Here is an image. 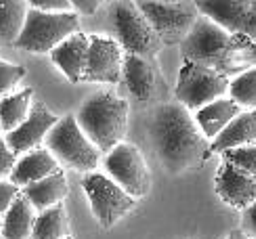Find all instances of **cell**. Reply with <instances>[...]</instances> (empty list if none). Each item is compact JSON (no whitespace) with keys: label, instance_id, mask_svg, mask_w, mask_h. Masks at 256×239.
Listing matches in <instances>:
<instances>
[{"label":"cell","instance_id":"cell-32","mask_svg":"<svg viewBox=\"0 0 256 239\" xmlns=\"http://www.w3.org/2000/svg\"><path fill=\"white\" fill-rule=\"evenodd\" d=\"M99 6H101L99 0H74L72 2V8L76 10V15H94Z\"/></svg>","mask_w":256,"mask_h":239},{"label":"cell","instance_id":"cell-5","mask_svg":"<svg viewBox=\"0 0 256 239\" xmlns=\"http://www.w3.org/2000/svg\"><path fill=\"white\" fill-rule=\"evenodd\" d=\"M78 28L80 19L76 13H42L30 6L15 46L28 52H52L70 36L78 34Z\"/></svg>","mask_w":256,"mask_h":239},{"label":"cell","instance_id":"cell-18","mask_svg":"<svg viewBox=\"0 0 256 239\" xmlns=\"http://www.w3.org/2000/svg\"><path fill=\"white\" fill-rule=\"evenodd\" d=\"M256 145V112H242L222 132L210 143L212 154H225L231 149Z\"/></svg>","mask_w":256,"mask_h":239},{"label":"cell","instance_id":"cell-31","mask_svg":"<svg viewBox=\"0 0 256 239\" xmlns=\"http://www.w3.org/2000/svg\"><path fill=\"white\" fill-rule=\"evenodd\" d=\"M240 34L250 38L252 42H256V0H250V6L246 10V17H244Z\"/></svg>","mask_w":256,"mask_h":239},{"label":"cell","instance_id":"cell-25","mask_svg":"<svg viewBox=\"0 0 256 239\" xmlns=\"http://www.w3.org/2000/svg\"><path fill=\"white\" fill-rule=\"evenodd\" d=\"M229 99L240 110L244 107L248 112H256V68L229 82Z\"/></svg>","mask_w":256,"mask_h":239},{"label":"cell","instance_id":"cell-14","mask_svg":"<svg viewBox=\"0 0 256 239\" xmlns=\"http://www.w3.org/2000/svg\"><path fill=\"white\" fill-rule=\"evenodd\" d=\"M88 46H90V38L78 32V34L70 36L63 44H59L55 50L50 52L52 63L68 76V80L72 84H78V82L84 80V68H86V59H88Z\"/></svg>","mask_w":256,"mask_h":239},{"label":"cell","instance_id":"cell-33","mask_svg":"<svg viewBox=\"0 0 256 239\" xmlns=\"http://www.w3.org/2000/svg\"><path fill=\"white\" fill-rule=\"evenodd\" d=\"M244 229H246V235L256 239V202L250 206V208L244 210Z\"/></svg>","mask_w":256,"mask_h":239},{"label":"cell","instance_id":"cell-3","mask_svg":"<svg viewBox=\"0 0 256 239\" xmlns=\"http://www.w3.org/2000/svg\"><path fill=\"white\" fill-rule=\"evenodd\" d=\"M110 24L116 42L126 55L154 61L164 46L149 21L136 8V2H114L110 6Z\"/></svg>","mask_w":256,"mask_h":239},{"label":"cell","instance_id":"cell-29","mask_svg":"<svg viewBox=\"0 0 256 239\" xmlns=\"http://www.w3.org/2000/svg\"><path fill=\"white\" fill-rule=\"evenodd\" d=\"M19 195H21L19 187H15L10 180H0V214H6Z\"/></svg>","mask_w":256,"mask_h":239},{"label":"cell","instance_id":"cell-19","mask_svg":"<svg viewBox=\"0 0 256 239\" xmlns=\"http://www.w3.org/2000/svg\"><path fill=\"white\" fill-rule=\"evenodd\" d=\"M240 114H242L240 107L233 103L229 96H222V99L206 105L204 110L196 112L194 118H196V124L202 130V134L212 143V140H214Z\"/></svg>","mask_w":256,"mask_h":239},{"label":"cell","instance_id":"cell-27","mask_svg":"<svg viewBox=\"0 0 256 239\" xmlns=\"http://www.w3.org/2000/svg\"><path fill=\"white\" fill-rule=\"evenodd\" d=\"M26 74H28L26 68L0 59V101H2L4 96L15 94V88L19 86V82L26 78Z\"/></svg>","mask_w":256,"mask_h":239},{"label":"cell","instance_id":"cell-4","mask_svg":"<svg viewBox=\"0 0 256 239\" xmlns=\"http://www.w3.org/2000/svg\"><path fill=\"white\" fill-rule=\"evenodd\" d=\"M136 8L154 28L164 46L183 44L200 19L198 2L191 0H141Z\"/></svg>","mask_w":256,"mask_h":239},{"label":"cell","instance_id":"cell-17","mask_svg":"<svg viewBox=\"0 0 256 239\" xmlns=\"http://www.w3.org/2000/svg\"><path fill=\"white\" fill-rule=\"evenodd\" d=\"M122 78L126 80L128 90H130V94L138 103H147L154 96L158 74H156L154 63L149 59L126 55L124 68H122Z\"/></svg>","mask_w":256,"mask_h":239},{"label":"cell","instance_id":"cell-26","mask_svg":"<svg viewBox=\"0 0 256 239\" xmlns=\"http://www.w3.org/2000/svg\"><path fill=\"white\" fill-rule=\"evenodd\" d=\"M222 162H229L231 166H236L238 170L256 178V145L225 151V154H222Z\"/></svg>","mask_w":256,"mask_h":239},{"label":"cell","instance_id":"cell-9","mask_svg":"<svg viewBox=\"0 0 256 239\" xmlns=\"http://www.w3.org/2000/svg\"><path fill=\"white\" fill-rule=\"evenodd\" d=\"M105 170L112 174V180L130 195L132 200L147 198L152 191V172L134 145L120 143L105 158Z\"/></svg>","mask_w":256,"mask_h":239},{"label":"cell","instance_id":"cell-8","mask_svg":"<svg viewBox=\"0 0 256 239\" xmlns=\"http://www.w3.org/2000/svg\"><path fill=\"white\" fill-rule=\"evenodd\" d=\"M82 187L88 195L94 218L105 229H112L116 222H120L134 208L136 200H132L120 184H116L110 176L101 174V172L86 174L82 178Z\"/></svg>","mask_w":256,"mask_h":239},{"label":"cell","instance_id":"cell-6","mask_svg":"<svg viewBox=\"0 0 256 239\" xmlns=\"http://www.w3.org/2000/svg\"><path fill=\"white\" fill-rule=\"evenodd\" d=\"M46 149L59 162V166L63 164L72 170L88 172V174L99 166V149L82 132L76 116L59 120V124L46 136Z\"/></svg>","mask_w":256,"mask_h":239},{"label":"cell","instance_id":"cell-21","mask_svg":"<svg viewBox=\"0 0 256 239\" xmlns=\"http://www.w3.org/2000/svg\"><path fill=\"white\" fill-rule=\"evenodd\" d=\"M36 210L34 206L28 202L24 193L15 200V204L8 208L2 220V237L4 239H32L36 222Z\"/></svg>","mask_w":256,"mask_h":239},{"label":"cell","instance_id":"cell-22","mask_svg":"<svg viewBox=\"0 0 256 239\" xmlns=\"http://www.w3.org/2000/svg\"><path fill=\"white\" fill-rule=\"evenodd\" d=\"M32 99H34V90L26 88L19 90L10 96H4L0 101V128L4 132H13L30 118L32 112Z\"/></svg>","mask_w":256,"mask_h":239},{"label":"cell","instance_id":"cell-35","mask_svg":"<svg viewBox=\"0 0 256 239\" xmlns=\"http://www.w3.org/2000/svg\"><path fill=\"white\" fill-rule=\"evenodd\" d=\"M0 239H4V237H2V222H0Z\"/></svg>","mask_w":256,"mask_h":239},{"label":"cell","instance_id":"cell-1","mask_svg":"<svg viewBox=\"0 0 256 239\" xmlns=\"http://www.w3.org/2000/svg\"><path fill=\"white\" fill-rule=\"evenodd\" d=\"M149 134L156 156L170 174L202 170L210 158V140L180 103L160 105L154 112Z\"/></svg>","mask_w":256,"mask_h":239},{"label":"cell","instance_id":"cell-24","mask_svg":"<svg viewBox=\"0 0 256 239\" xmlns=\"http://www.w3.org/2000/svg\"><path fill=\"white\" fill-rule=\"evenodd\" d=\"M70 237V218L63 204L36 216L32 239H66Z\"/></svg>","mask_w":256,"mask_h":239},{"label":"cell","instance_id":"cell-15","mask_svg":"<svg viewBox=\"0 0 256 239\" xmlns=\"http://www.w3.org/2000/svg\"><path fill=\"white\" fill-rule=\"evenodd\" d=\"M254 68H256V42L242 34H236L231 36L227 48L222 50L214 72L229 80V78H238V76Z\"/></svg>","mask_w":256,"mask_h":239},{"label":"cell","instance_id":"cell-16","mask_svg":"<svg viewBox=\"0 0 256 239\" xmlns=\"http://www.w3.org/2000/svg\"><path fill=\"white\" fill-rule=\"evenodd\" d=\"M61 166L59 162L50 156V151L44 147V149H34L26 154L21 160H17V166L10 174V182L15 187H28V184H34L46 176H52L55 172H59Z\"/></svg>","mask_w":256,"mask_h":239},{"label":"cell","instance_id":"cell-23","mask_svg":"<svg viewBox=\"0 0 256 239\" xmlns=\"http://www.w3.org/2000/svg\"><path fill=\"white\" fill-rule=\"evenodd\" d=\"M30 2L26 0H0V42L15 44L26 26Z\"/></svg>","mask_w":256,"mask_h":239},{"label":"cell","instance_id":"cell-37","mask_svg":"<svg viewBox=\"0 0 256 239\" xmlns=\"http://www.w3.org/2000/svg\"><path fill=\"white\" fill-rule=\"evenodd\" d=\"M0 132H2V128H0Z\"/></svg>","mask_w":256,"mask_h":239},{"label":"cell","instance_id":"cell-12","mask_svg":"<svg viewBox=\"0 0 256 239\" xmlns=\"http://www.w3.org/2000/svg\"><path fill=\"white\" fill-rule=\"evenodd\" d=\"M59 124V118L48 112L44 103H34L32 105L30 118L21 124L17 130L6 134V145L15 156H26L30 151L40 149V145L46 140L48 132Z\"/></svg>","mask_w":256,"mask_h":239},{"label":"cell","instance_id":"cell-20","mask_svg":"<svg viewBox=\"0 0 256 239\" xmlns=\"http://www.w3.org/2000/svg\"><path fill=\"white\" fill-rule=\"evenodd\" d=\"M70 187H68V178L63 174V170L55 172L52 176H46L34 184H28V187L21 191L28 198V202L34 206L36 212H44L59 206L66 200Z\"/></svg>","mask_w":256,"mask_h":239},{"label":"cell","instance_id":"cell-28","mask_svg":"<svg viewBox=\"0 0 256 239\" xmlns=\"http://www.w3.org/2000/svg\"><path fill=\"white\" fill-rule=\"evenodd\" d=\"M30 6L42 13H74L70 0H30Z\"/></svg>","mask_w":256,"mask_h":239},{"label":"cell","instance_id":"cell-11","mask_svg":"<svg viewBox=\"0 0 256 239\" xmlns=\"http://www.w3.org/2000/svg\"><path fill=\"white\" fill-rule=\"evenodd\" d=\"M122 68H124V55L118 42L112 38L92 36L82 82L118 84L122 78Z\"/></svg>","mask_w":256,"mask_h":239},{"label":"cell","instance_id":"cell-13","mask_svg":"<svg viewBox=\"0 0 256 239\" xmlns=\"http://www.w3.org/2000/svg\"><path fill=\"white\" fill-rule=\"evenodd\" d=\"M216 195L231 208L246 210L256 202V178H252L246 172L231 166L229 162H222L216 180H214Z\"/></svg>","mask_w":256,"mask_h":239},{"label":"cell","instance_id":"cell-34","mask_svg":"<svg viewBox=\"0 0 256 239\" xmlns=\"http://www.w3.org/2000/svg\"><path fill=\"white\" fill-rule=\"evenodd\" d=\"M227 239H252V237H248L246 233H244V231H233Z\"/></svg>","mask_w":256,"mask_h":239},{"label":"cell","instance_id":"cell-10","mask_svg":"<svg viewBox=\"0 0 256 239\" xmlns=\"http://www.w3.org/2000/svg\"><path fill=\"white\" fill-rule=\"evenodd\" d=\"M229 40H231L229 32H225L208 17L200 15L194 30L189 32V36L180 44V52H183L185 61L214 70L222 50L229 44Z\"/></svg>","mask_w":256,"mask_h":239},{"label":"cell","instance_id":"cell-7","mask_svg":"<svg viewBox=\"0 0 256 239\" xmlns=\"http://www.w3.org/2000/svg\"><path fill=\"white\" fill-rule=\"evenodd\" d=\"M229 92V80L210 68L185 61L178 74L176 99L189 112H200L206 105L222 99Z\"/></svg>","mask_w":256,"mask_h":239},{"label":"cell","instance_id":"cell-2","mask_svg":"<svg viewBox=\"0 0 256 239\" xmlns=\"http://www.w3.org/2000/svg\"><path fill=\"white\" fill-rule=\"evenodd\" d=\"M76 122L99 154H112L128 128V103L112 90H99L82 103Z\"/></svg>","mask_w":256,"mask_h":239},{"label":"cell","instance_id":"cell-30","mask_svg":"<svg viewBox=\"0 0 256 239\" xmlns=\"http://www.w3.org/2000/svg\"><path fill=\"white\" fill-rule=\"evenodd\" d=\"M15 166H17V156L8 149L6 140H0V180L13 174Z\"/></svg>","mask_w":256,"mask_h":239},{"label":"cell","instance_id":"cell-36","mask_svg":"<svg viewBox=\"0 0 256 239\" xmlns=\"http://www.w3.org/2000/svg\"><path fill=\"white\" fill-rule=\"evenodd\" d=\"M66 239H72V237H66Z\"/></svg>","mask_w":256,"mask_h":239}]
</instances>
